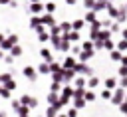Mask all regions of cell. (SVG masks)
I'll return each instance as SVG.
<instances>
[{
  "label": "cell",
  "instance_id": "cell-3",
  "mask_svg": "<svg viewBox=\"0 0 127 117\" xmlns=\"http://www.w3.org/2000/svg\"><path fill=\"white\" fill-rule=\"evenodd\" d=\"M42 58H44V59H48V61H50V59H52V54H50V52H48V50H42Z\"/></svg>",
  "mask_w": 127,
  "mask_h": 117
},
{
  "label": "cell",
  "instance_id": "cell-7",
  "mask_svg": "<svg viewBox=\"0 0 127 117\" xmlns=\"http://www.w3.org/2000/svg\"><path fill=\"white\" fill-rule=\"evenodd\" d=\"M12 54H14V56H20V54H22V48H14Z\"/></svg>",
  "mask_w": 127,
  "mask_h": 117
},
{
  "label": "cell",
  "instance_id": "cell-4",
  "mask_svg": "<svg viewBox=\"0 0 127 117\" xmlns=\"http://www.w3.org/2000/svg\"><path fill=\"white\" fill-rule=\"evenodd\" d=\"M46 10H48V12H54V10H56V4H54V2L46 4Z\"/></svg>",
  "mask_w": 127,
  "mask_h": 117
},
{
  "label": "cell",
  "instance_id": "cell-6",
  "mask_svg": "<svg viewBox=\"0 0 127 117\" xmlns=\"http://www.w3.org/2000/svg\"><path fill=\"white\" fill-rule=\"evenodd\" d=\"M44 22H46V24H54V18H52V16H46Z\"/></svg>",
  "mask_w": 127,
  "mask_h": 117
},
{
  "label": "cell",
  "instance_id": "cell-5",
  "mask_svg": "<svg viewBox=\"0 0 127 117\" xmlns=\"http://www.w3.org/2000/svg\"><path fill=\"white\" fill-rule=\"evenodd\" d=\"M24 71H26V75H28V77H34V69H32V67H26Z\"/></svg>",
  "mask_w": 127,
  "mask_h": 117
},
{
  "label": "cell",
  "instance_id": "cell-1",
  "mask_svg": "<svg viewBox=\"0 0 127 117\" xmlns=\"http://www.w3.org/2000/svg\"><path fill=\"white\" fill-rule=\"evenodd\" d=\"M30 12H34V14H40V12H42V6H40V4H32V6H30Z\"/></svg>",
  "mask_w": 127,
  "mask_h": 117
},
{
  "label": "cell",
  "instance_id": "cell-8",
  "mask_svg": "<svg viewBox=\"0 0 127 117\" xmlns=\"http://www.w3.org/2000/svg\"><path fill=\"white\" fill-rule=\"evenodd\" d=\"M69 26H71V24H67V22H64V24H62L60 28H62V30H69Z\"/></svg>",
  "mask_w": 127,
  "mask_h": 117
},
{
  "label": "cell",
  "instance_id": "cell-2",
  "mask_svg": "<svg viewBox=\"0 0 127 117\" xmlns=\"http://www.w3.org/2000/svg\"><path fill=\"white\" fill-rule=\"evenodd\" d=\"M71 26H73L75 30H81V28H83V20H75V22H73Z\"/></svg>",
  "mask_w": 127,
  "mask_h": 117
},
{
  "label": "cell",
  "instance_id": "cell-9",
  "mask_svg": "<svg viewBox=\"0 0 127 117\" xmlns=\"http://www.w3.org/2000/svg\"><path fill=\"white\" fill-rule=\"evenodd\" d=\"M123 36H125V38H127V30H123Z\"/></svg>",
  "mask_w": 127,
  "mask_h": 117
}]
</instances>
